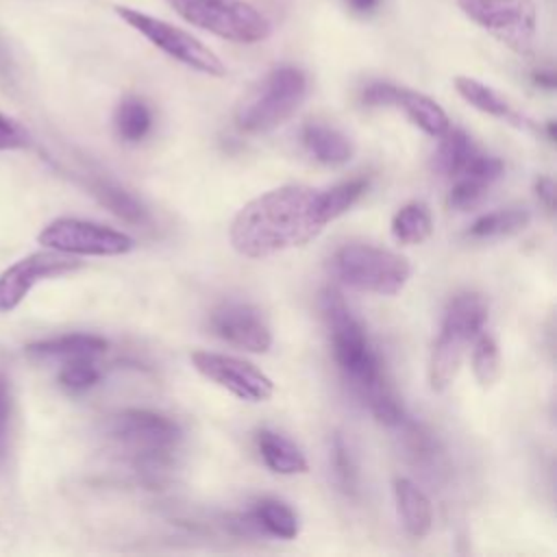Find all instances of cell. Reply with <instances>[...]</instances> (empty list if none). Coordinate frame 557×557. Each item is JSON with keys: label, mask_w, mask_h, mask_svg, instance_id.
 Masks as SVG:
<instances>
[{"label": "cell", "mask_w": 557, "mask_h": 557, "mask_svg": "<svg viewBox=\"0 0 557 557\" xmlns=\"http://www.w3.org/2000/svg\"><path fill=\"white\" fill-rule=\"evenodd\" d=\"M470 366L481 387H492L500 379V352L496 342L487 333H479L472 342Z\"/></svg>", "instance_id": "28"}, {"label": "cell", "mask_w": 557, "mask_h": 557, "mask_svg": "<svg viewBox=\"0 0 557 557\" xmlns=\"http://www.w3.org/2000/svg\"><path fill=\"white\" fill-rule=\"evenodd\" d=\"M394 498L400 522L411 537H424L433 524V509L426 494L409 479H394Z\"/></svg>", "instance_id": "18"}, {"label": "cell", "mask_w": 557, "mask_h": 557, "mask_svg": "<svg viewBox=\"0 0 557 557\" xmlns=\"http://www.w3.org/2000/svg\"><path fill=\"white\" fill-rule=\"evenodd\" d=\"M248 518L257 533H265L278 540H294L300 531L296 511L278 498H261L248 511Z\"/></svg>", "instance_id": "22"}, {"label": "cell", "mask_w": 557, "mask_h": 557, "mask_svg": "<svg viewBox=\"0 0 557 557\" xmlns=\"http://www.w3.org/2000/svg\"><path fill=\"white\" fill-rule=\"evenodd\" d=\"M307 91L309 81L300 67H274L239 100L235 124L244 133L274 131L300 109Z\"/></svg>", "instance_id": "3"}, {"label": "cell", "mask_w": 557, "mask_h": 557, "mask_svg": "<svg viewBox=\"0 0 557 557\" xmlns=\"http://www.w3.org/2000/svg\"><path fill=\"white\" fill-rule=\"evenodd\" d=\"M361 400L368 405L370 413L376 418V422L385 424V426H400L407 420V413L403 409L400 398L396 396V392L392 389L389 381L383 379L376 385L368 387L366 392L359 394Z\"/></svg>", "instance_id": "27"}, {"label": "cell", "mask_w": 557, "mask_h": 557, "mask_svg": "<svg viewBox=\"0 0 557 557\" xmlns=\"http://www.w3.org/2000/svg\"><path fill=\"white\" fill-rule=\"evenodd\" d=\"M468 344L463 337L440 329L429 355V383L433 392H444L455 381Z\"/></svg>", "instance_id": "19"}, {"label": "cell", "mask_w": 557, "mask_h": 557, "mask_svg": "<svg viewBox=\"0 0 557 557\" xmlns=\"http://www.w3.org/2000/svg\"><path fill=\"white\" fill-rule=\"evenodd\" d=\"M455 89L474 109H479L492 117H498L516 128H533V122L524 113H520L507 98H503L496 89H492L490 85H485L476 78H470V76H457Z\"/></svg>", "instance_id": "13"}, {"label": "cell", "mask_w": 557, "mask_h": 557, "mask_svg": "<svg viewBox=\"0 0 557 557\" xmlns=\"http://www.w3.org/2000/svg\"><path fill=\"white\" fill-rule=\"evenodd\" d=\"M37 242L44 248L72 257H117L135 248V239L131 235L78 218H57L48 222L39 231Z\"/></svg>", "instance_id": "7"}, {"label": "cell", "mask_w": 557, "mask_h": 557, "mask_svg": "<svg viewBox=\"0 0 557 557\" xmlns=\"http://www.w3.org/2000/svg\"><path fill=\"white\" fill-rule=\"evenodd\" d=\"M535 83H540V85H544V87H548V89H553L555 87V76L548 72V74H535Z\"/></svg>", "instance_id": "37"}, {"label": "cell", "mask_w": 557, "mask_h": 557, "mask_svg": "<svg viewBox=\"0 0 557 557\" xmlns=\"http://www.w3.org/2000/svg\"><path fill=\"white\" fill-rule=\"evenodd\" d=\"M189 361L196 372L242 400L265 403L274 394L272 379L246 359L211 350H194Z\"/></svg>", "instance_id": "9"}, {"label": "cell", "mask_w": 557, "mask_h": 557, "mask_svg": "<svg viewBox=\"0 0 557 557\" xmlns=\"http://www.w3.org/2000/svg\"><path fill=\"white\" fill-rule=\"evenodd\" d=\"M487 187L490 185H485L481 181H474L468 176H457L455 185L450 187V194H448V205L457 211H468L474 205H479V200L485 196Z\"/></svg>", "instance_id": "32"}, {"label": "cell", "mask_w": 557, "mask_h": 557, "mask_svg": "<svg viewBox=\"0 0 557 557\" xmlns=\"http://www.w3.org/2000/svg\"><path fill=\"white\" fill-rule=\"evenodd\" d=\"M30 146V133L15 120L0 113V152L2 150H22Z\"/></svg>", "instance_id": "33"}, {"label": "cell", "mask_w": 557, "mask_h": 557, "mask_svg": "<svg viewBox=\"0 0 557 557\" xmlns=\"http://www.w3.org/2000/svg\"><path fill=\"white\" fill-rule=\"evenodd\" d=\"M535 191H537V198L542 200V205L546 207V211H553V207H555V183H553V178H548V176L537 178Z\"/></svg>", "instance_id": "34"}, {"label": "cell", "mask_w": 557, "mask_h": 557, "mask_svg": "<svg viewBox=\"0 0 557 557\" xmlns=\"http://www.w3.org/2000/svg\"><path fill=\"white\" fill-rule=\"evenodd\" d=\"M346 4L359 13V15H368V13H374L381 4V0H346Z\"/></svg>", "instance_id": "36"}, {"label": "cell", "mask_w": 557, "mask_h": 557, "mask_svg": "<svg viewBox=\"0 0 557 557\" xmlns=\"http://www.w3.org/2000/svg\"><path fill=\"white\" fill-rule=\"evenodd\" d=\"M115 11L128 26H133L152 46H157L168 57L176 59L178 63H183L200 74H207V76L220 78L226 74V65L222 63V59L191 33H187L165 20H159L154 15L141 13L137 9L115 7Z\"/></svg>", "instance_id": "6"}, {"label": "cell", "mask_w": 557, "mask_h": 557, "mask_svg": "<svg viewBox=\"0 0 557 557\" xmlns=\"http://www.w3.org/2000/svg\"><path fill=\"white\" fill-rule=\"evenodd\" d=\"M113 122H115V131H117L120 139H124L128 144H137L152 128V111L141 98L126 96L117 104Z\"/></svg>", "instance_id": "26"}, {"label": "cell", "mask_w": 557, "mask_h": 557, "mask_svg": "<svg viewBox=\"0 0 557 557\" xmlns=\"http://www.w3.org/2000/svg\"><path fill=\"white\" fill-rule=\"evenodd\" d=\"M389 107H398L405 111V115L426 135L431 137H440L448 131L450 120L446 115V111L429 96L407 89V87H398L394 85L392 91V104Z\"/></svg>", "instance_id": "16"}, {"label": "cell", "mask_w": 557, "mask_h": 557, "mask_svg": "<svg viewBox=\"0 0 557 557\" xmlns=\"http://www.w3.org/2000/svg\"><path fill=\"white\" fill-rule=\"evenodd\" d=\"M81 265L83 263L76 257L50 248L17 259L0 274V313H9L20 307L37 283L70 274Z\"/></svg>", "instance_id": "11"}, {"label": "cell", "mask_w": 557, "mask_h": 557, "mask_svg": "<svg viewBox=\"0 0 557 557\" xmlns=\"http://www.w3.org/2000/svg\"><path fill=\"white\" fill-rule=\"evenodd\" d=\"M100 381V370L94 363V359L89 357H81V359H70L63 361L61 370H59V383L63 389L72 392V394H81L91 389L96 383Z\"/></svg>", "instance_id": "30"}, {"label": "cell", "mask_w": 557, "mask_h": 557, "mask_svg": "<svg viewBox=\"0 0 557 557\" xmlns=\"http://www.w3.org/2000/svg\"><path fill=\"white\" fill-rule=\"evenodd\" d=\"M433 233V218L424 202H409L392 218V235L405 246L422 244Z\"/></svg>", "instance_id": "25"}, {"label": "cell", "mask_w": 557, "mask_h": 557, "mask_svg": "<svg viewBox=\"0 0 557 557\" xmlns=\"http://www.w3.org/2000/svg\"><path fill=\"white\" fill-rule=\"evenodd\" d=\"M109 348L107 339L94 333H67L50 339H39L26 346V355L37 357V359H59V361H70V359H81L89 357L96 359Z\"/></svg>", "instance_id": "15"}, {"label": "cell", "mask_w": 557, "mask_h": 557, "mask_svg": "<svg viewBox=\"0 0 557 557\" xmlns=\"http://www.w3.org/2000/svg\"><path fill=\"white\" fill-rule=\"evenodd\" d=\"M320 307L329 326L335 363L346 381L355 387V392L361 394L374 383L387 379L379 355L370 346L363 324L352 315L342 294L333 287H326L322 292Z\"/></svg>", "instance_id": "2"}, {"label": "cell", "mask_w": 557, "mask_h": 557, "mask_svg": "<svg viewBox=\"0 0 557 557\" xmlns=\"http://www.w3.org/2000/svg\"><path fill=\"white\" fill-rule=\"evenodd\" d=\"M333 474L346 496L355 498L359 494V470L348 444L339 433L333 437Z\"/></svg>", "instance_id": "31"}, {"label": "cell", "mask_w": 557, "mask_h": 557, "mask_svg": "<svg viewBox=\"0 0 557 557\" xmlns=\"http://www.w3.org/2000/svg\"><path fill=\"white\" fill-rule=\"evenodd\" d=\"M302 146L307 152L324 165L339 168L346 165L355 157V146L339 128L329 126L324 122H307L300 133Z\"/></svg>", "instance_id": "14"}, {"label": "cell", "mask_w": 557, "mask_h": 557, "mask_svg": "<svg viewBox=\"0 0 557 557\" xmlns=\"http://www.w3.org/2000/svg\"><path fill=\"white\" fill-rule=\"evenodd\" d=\"M459 9L511 50L527 54L535 39L533 0H457Z\"/></svg>", "instance_id": "8"}, {"label": "cell", "mask_w": 557, "mask_h": 557, "mask_svg": "<svg viewBox=\"0 0 557 557\" xmlns=\"http://www.w3.org/2000/svg\"><path fill=\"white\" fill-rule=\"evenodd\" d=\"M476 152L479 148L474 146V141L466 131L448 126V131L440 135V146L433 154V168L442 176L457 178L468 168V163Z\"/></svg>", "instance_id": "23"}, {"label": "cell", "mask_w": 557, "mask_h": 557, "mask_svg": "<svg viewBox=\"0 0 557 557\" xmlns=\"http://www.w3.org/2000/svg\"><path fill=\"white\" fill-rule=\"evenodd\" d=\"M487 322V302L481 294L474 292H461L457 296L450 298L446 311H444V320H442V329L450 331L459 337H463L466 342H474V337L479 333H483V326Z\"/></svg>", "instance_id": "17"}, {"label": "cell", "mask_w": 557, "mask_h": 557, "mask_svg": "<svg viewBox=\"0 0 557 557\" xmlns=\"http://www.w3.org/2000/svg\"><path fill=\"white\" fill-rule=\"evenodd\" d=\"M331 272L355 292L394 296L407 285L411 265L392 250L370 244H346L331 257Z\"/></svg>", "instance_id": "4"}, {"label": "cell", "mask_w": 557, "mask_h": 557, "mask_svg": "<svg viewBox=\"0 0 557 557\" xmlns=\"http://www.w3.org/2000/svg\"><path fill=\"white\" fill-rule=\"evenodd\" d=\"M366 189H368L366 178H350L329 189H322V213L326 222H333L342 213H346L366 194Z\"/></svg>", "instance_id": "29"}, {"label": "cell", "mask_w": 557, "mask_h": 557, "mask_svg": "<svg viewBox=\"0 0 557 557\" xmlns=\"http://www.w3.org/2000/svg\"><path fill=\"white\" fill-rule=\"evenodd\" d=\"M87 189L96 196V200L102 207H107L120 220H124L128 224H137V226H144V224L150 222L148 209L131 191H126L117 183H113L109 178H102V176H89L87 178Z\"/></svg>", "instance_id": "21"}, {"label": "cell", "mask_w": 557, "mask_h": 557, "mask_svg": "<svg viewBox=\"0 0 557 557\" xmlns=\"http://www.w3.org/2000/svg\"><path fill=\"white\" fill-rule=\"evenodd\" d=\"M531 222V211L524 207H505V209H496L490 213L479 215L470 228H468V237L472 239H500V237H511L520 231H524Z\"/></svg>", "instance_id": "24"}, {"label": "cell", "mask_w": 557, "mask_h": 557, "mask_svg": "<svg viewBox=\"0 0 557 557\" xmlns=\"http://www.w3.org/2000/svg\"><path fill=\"white\" fill-rule=\"evenodd\" d=\"M9 387L7 381L0 376V448L7 437V424H9Z\"/></svg>", "instance_id": "35"}, {"label": "cell", "mask_w": 557, "mask_h": 557, "mask_svg": "<svg viewBox=\"0 0 557 557\" xmlns=\"http://www.w3.org/2000/svg\"><path fill=\"white\" fill-rule=\"evenodd\" d=\"M211 333L222 342L248 352H268L272 346V331L261 311L242 300H226L209 315Z\"/></svg>", "instance_id": "12"}, {"label": "cell", "mask_w": 557, "mask_h": 557, "mask_svg": "<svg viewBox=\"0 0 557 557\" xmlns=\"http://www.w3.org/2000/svg\"><path fill=\"white\" fill-rule=\"evenodd\" d=\"M322 189L283 185L248 200L231 222V246L248 259H261L315 239L326 226Z\"/></svg>", "instance_id": "1"}, {"label": "cell", "mask_w": 557, "mask_h": 557, "mask_svg": "<svg viewBox=\"0 0 557 557\" xmlns=\"http://www.w3.org/2000/svg\"><path fill=\"white\" fill-rule=\"evenodd\" d=\"M189 24L235 44H257L270 37L268 17L244 0H168Z\"/></svg>", "instance_id": "5"}, {"label": "cell", "mask_w": 557, "mask_h": 557, "mask_svg": "<svg viewBox=\"0 0 557 557\" xmlns=\"http://www.w3.org/2000/svg\"><path fill=\"white\" fill-rule=\"evenodd\" d=\"M107 431L113 440L126 446L133 457L146 453L176 450L183 433L181 426L157 411L150 409H124L111 416Z\"/></svg>", "instance_id": "10"}, {"label": "cell", "mask_w": 557, "mask_h": 557, "mask_svg": "<svg viewBox=\"0 0 557 557\" xmlns=\"http://www.w3.org/2000/svg\"><path fill=\"white\" fill-rule=\"evenodd\" d=\"M548 139L555 141V122H548Z\"/></svg>", "instance_id": "38"}, {"label": "cell", "mask_w": 557, "mask_h": 557, "mask_svg": "<svg viewBox=\"0 0 557 557\" xmlns=\"http://www.w3.org/2000/svg\"><path fill=\"white\" fill-rule=\"evenodd\" d=\"M257 442V450L263 459V463L276 472V474H302L309 470L307 457L305 453L285 435L270 431V429H261L255 435Z\"/></svg>", "instance_id": "20"}]
</instances>
